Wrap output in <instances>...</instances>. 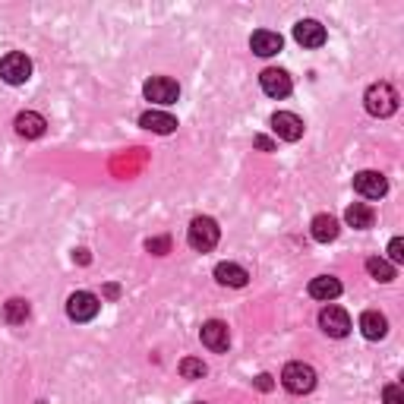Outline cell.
Returning a JSON list of instances; mask_svg holds the SVG:
<instances>
[{
  "mask_svg": "<svg viewBox=\"0 0 404 404\" xmlns=\"http://www.w3.org/2000/svg\"><path fill=\"white\" fill-rule=\"evenodd\" d=\"M389 262H391V265H401V262H404V240H401V237H395V240L389 243Z\"/></svg>",
  "mask_w": 404,
  "mask_h": 404,
  "instance_id": "d4e9b609",
  "label": "cell"
},
{
  "mask_svg": "<svg viewBox=\"0 0 404 404\" xmlns=\"http://www.w3.org/2000/svg\"><path fill=\"white\" fill-rule=\"evenodd\" d=\"M363 105L372 117H391L398 111V92L389 86V82H376V86L366 88Z\"/></svg>",
  "mask_w": 404,
  "mask_h": 404,
  "instance_id": "6da1fadb",
  "label": "cell"
},
{
  "mask_svg": "<svg viewBox=\"0 0 404 404\" xmlns=\"http://www.w3.org/2000/svg\"><path fill=\"white\" fill-rule=\"evenodd\" d=\"M360 332H363V338L379 341L389 335V319H385L382 313H376V309H366V313L360 316Z\"/></svg>",
  "mask_w": 404,
  "mask_h": 404,
  "instance_id": "2e32d148",
  "label": "cell"
},
{
  "mask_svg": "<svg viewBox=\"0 0 404 404\" xmlns=\"http://www.w3.org/2000/svg\"><path fill=\"white\" fill-rule=\"evenodd\" d=\"M259 86H262V92L269 95V98H288L290 88H294V82H290V76L284 73V69H262V76H259Z\"/></svg>",
  "mask_w": 404,
  "mask_h": 404,
  "instance_id": "ba28073f",
  "label": "cell"
},
{
  "mask_svg": "<svg viewBox=\"0 0 404 404\" xmlns=\"http://www.w3.org/2000/svg\"><path fill=\"white\" fill-rule=\"evenodd\" d=\"M309 231H313V240H319V243H332V240H338L341 227H338V218H332V215H316L313 224H309Z\"/></svg>",
  "mask_w": 404,
  "mask_h": 404,
  "instance_id": "e0dca14e",
  "label": "cell"
},
{
  "mask_svg": "<svg viewBox=\"0 0 404 404\" xmlns=\"http://www.w3.org/2000/svg\"><path fill=\"white\" fill-rule=\"evenodd\" d=\"M73 259H79V262L86 265V262H88V252H86V250H76V252H73Z\"/></svg>",
  "mask_w": 404,
  "mask_h": 404,
  "instance_id": "f1b7e54d",
  "label": "cell"
},
{
  "mask_svg": "<svg viewBox=\"0 0 404 404\" xmlns=\"http://www.w3.org/2000/svg\"><path fill=\"white\" fill-rule=\"evenodd\" d=\"M145 250L155 252V256H164V252L170 250V240H168V237H152L149 243H145Z\"/></svg>",
  "mask_w": 404,
  "mask_h": 404,
  "instance_id": "484cf974",
  "label": "cell"
},
{
  "mask_svg": "<svg viewBox=\"0 0 404 404\" xmlns=\"http://www.w3.org/2000/svg\"><path fill=\"white\" fill-rule=\"evenodd\" d=\"M142 92L152 105H174V101L180 98V86H177L174 79H168V76H152L142 86Z\"/></svg>",
  "mask_w": 404,
  "mask_h": 404,
  "instance_id": "8992f818",
  "label": "cell"
},
{
  "mask_svg": "<svg viewBox=\"0 0 404 404\" xmlns=\"http://www.w3.org/2000/svg\"><path fill=\"white\" fill-rule=\"evenodd\" d=\"M271 130H275V136L284 139V142H297V139L303 136V120L290 111H278V114H271Z\"/></svg>",
  "mask_w": 404,
  "mask_h": 404,
  "instance_id": "9c48e42d",
  "label": "cell"
},
{
  "mask_svg": "<svg viewBox=\"0 0 404 404\" xmlns=\"http://www.w3.org/2000/svg\"><path fill=\"white\" fill-rule=\"evenodd\" d=\"M196 404H206V401H196Z\"/></svg>",
  "mask_w": 404,
  "mask_h": 404,
  "instance_id": "f546056e",
  "label": "cell"
},
{
  "mask_svg": "<svg viewBox=\"0 0 404 404\" xmlns=\"http://www.w3.org/2000/svg\"><path fill=\"white\" fill-rule=\"evenodd\" d=\"M281 385L290 391V395H307V391L316 389V370L309 363L294 360V363H288L281 370Z\"/></svg>",
  "mask_w": 404,
  "mask_h": 404,
  "instance_id": "3957f363",
  "label": "cell"
},
{
  "mask_svg": "<svg viewBox=\"0 0 404 404\" xmlns=\"http://www.w3.org/2000/svg\"><path fill=\"white\" fill-rule=\"evenodd\" d=\"M4 319L10 322V325H19V322L29 319V303L22 300V297H13V300L4 303Z\"/></svg>",
  "mask_w": 404,
  "mask_h": 404,
  "instance_id": "7402d4cb",
  "label": "cell"
},
{
  "mask_svg": "<svg viewBox=\"0 0 404 404\" xmlns=\"http://www.w3.org/2000/svg\"><path fill=\"white\" fill-rule=\"evenodd\" d=\"M271 385H275V382H271L269 372H259V376H256V389L259 391H271Z\"/></svg>",
  "mask_w": 404,
  "mask_h": 404,
  "instance_id": "4316f807",
  "label": "cell"
},
{
  "mask_svg": "<svg viewBox=\"0 0 404 404\" xmlns=\"http://www.w3.org/2000/svg\"><path fill=\"white\" fill-rule=\"evenodd\" d=\"M252 145H256V149H262V152H275V142H271L269 136H256V139H252Z\"/></svg>",
  "mask_w": 404,
  "mask_h": 404,
  "instance_id": "83f0119b",
  "label": "cell"
},
{
  "mask_svg": "<svg viewBox=\"0 0 404 404\" xmlns=\"http://www.w3.org/2000/svg\"><path fill=\"white\" fill-rule=\"evenodd\" d=\"M98 309H101V300L92 294V290H76V294H69V300H67V316L73 322L95 319V316H98Z\"/></svg>",
  "mask_w": 404,
  "mask_h": 404,
  "instance_id": "5b68a950",
  "label": "cell"
},
{
  "mask_svg": "<svg viewBox=\"0 0 404 404\" xmlns=\"http://www.w3.org/2000/svg\"><path fill=\"white\" fill-rule=\"evenodd\" d=\"M281 44H284V38L278 35V32H269V29L252 32V38H250L252 54H259V57H271V54H278V50H281Z\"/></svg>",
  "mask_w": 404,
  "mask_h": 404,
  "instance_id": "5bb4252c",
  "label": "cell"
},
{
  "mask_svg": "<svg viewBox=\"0 0 404 404\" xmlns=\"http://www.w3.org/2000/svg\"><path fill=\"white\" fill-rule=\"evenodd\" d=\"M139 126H142V130H152V133L168 136V133L177 130V117H170L168 111H145L142 117H139Z\"/></svg>",
  "mask_w": 404,
  "mask_h": 404,
  "instance_id": "9a60e30c",
  "label": "cell"
},
{
  "mask_svg": "<svg viewBox=\"0 0 404 404\" xmlns=\"http://www.w3.org/2000/svg\"><path fill=\"white\" fill-rule=\"evenodd\" d=\"M215 281L224 284V288H246L250 281V271L237 262H218L215 265Z\"/></svg>",
  "mask_w": 404,
  "mask_h": 404,
  "instance_id": "4fadbf2b",
  "label": "cell"
},
{
  "mask_svg": "<svg viewBox=\"0 0 404 404\" xmlns=\"http://www.w3.org/2000/svg\"><path fill=\"white\" fill-rule=\"evenodd\" d=\"M366 271H370V278H376V281H382V284H389L391 278H395V265H391L389 259H379V256L366 259Z\"/></svg>",
  "mask_w": 404,
  "mask_h": 404,
  "instance_id": "44dd1931",
  "label": "cell"
},
{
  "mask_svg": "<svg viewBox=\"0 0 404 404\" xmlns=\"http://www.w3.org/2000/svg\"><path fill=\"white\" fill-rule=\"evenodd\" d=\"M319 325H322V332L332 335V338H344V335L351 332V316L341 307H325L319 313Z\"/></svg>",
  "mask_w": 404,
  "mask_h": 404,
  "instance_id": "30bf717a",
  "label": "cell"
},
{
  "mask_svg": "<svg viewBox=\"0 0 404 404\" xmlns=\"http://www.w3.org/2000/svg\"><path fill=\"white\" fill-rule=\"evenodd\" d=\"M341 294V281L332 275H319L309 281V297H316V300H335V297Z\"/></svg>",
  "mask_w": 404,
  "mask_h": 404,
  "instance_id": "d6986e66",
  "label": "cell"
},
{
  "mask_svg": "<svg viewBox=\"0 0 404 404\" xmlns=\"http://www.w3.org/2000/svg\"><path fill=\"white\" fill-rule=\"evenodd\" d=\"M382 398H385V404H404V389L398 382H391L382 389Z\"/></svg>",
  "mask_w": 404,
  "mask_h": 404,
  "instance_id": "cb8c5ba5",
  "label": "cell"
},
{
  "mask_svg": "<svg viewBox=\"0 0 404 404\" xmlns=\"http://www.w3.org/2000/svg\"><path fill=\"white\" fill-rule=\"evenodd\" d=\"M208 372V366L202 363L199 357H183L180 360V376L183 379H202Z\"/></svg>",
  "mask_w": 404,
  "mask_h": 404,
  "instance_id": "603a6c76",
  "label": "cell"
},
{
  "mask_svg": "<svg viewBox=\"0 0 404 404\" xmlns=\"http://www.w3.org/2000/svg\"><path fill=\"white\" fill-rule=\"evenodd\" d=\"M294 38L297 44H303V48H322L325 44V25L316 22V19H300V22L294 25Z\"/></svg>",
  "mask_w": 404,
  "mask_h": 404,
  "instance_id": "7c38bea8",
  "label": "cell"
},
{
  "mask_svg": "<svg viewBox=\"0 0 404 404\" xmlns=\"http://www.w3.org/2000/svg\"><path fill=\"white\" fill-rule=\"evenodd\" d=\"M199 338H202V344H206L208 351H215V354L227 351V344H231V332H227V325L221 319H208L206 325H202Z\"/></svg>",
  "mask_w": 404,
  "mask_h": 404,
  "instance_id": "8fae6325",
  "label": "cell"
},
{
  "mask_svg": "<svg viewBox=\"0 0 404 404\" xmlns=\"http://www.w3.org/2000/svg\"><path fill=\"white\" fill-rule=\"evenodd\" d=\"M218 237H221V227L215 218H208V215H199V218H193V224H189L187 231V240L193 250L199 252H208L218 246Z\"/></svg>",
  "mask_w": 404,
  "mask_h": 404,
  "instance_id": "7a4b0ae2",
  "label": "cell"
},
{
  "mask_svg": "<svg viewBox=\"0 0 404 404\" xmlns=\"http://www.w3.org/2000/svg\"><path fill=\"white\" fill-rule=\"evenodd\" d=\"M44 117L41 114H35V111H22L16 117V133L19 136H25V139H38V136H44Z\"/></svg>",
  "mask_w": 404,
  "mask_h": 404,
  "instance_id": "ac0fdd59",
  "label": "cell"
},
{
  "mask_svg": "<svg viewBox=\"0 0 404 404\" xmlns=\"http://www.w3.org/2000/svg\"><path fill=\"white\" fill-rule=\"evenodd\" d=\"M344 221L351 227H357V231H366V227H372V221H376V212H372L366 202H354V206H347Z\"/></svg>",
  "mask_w": 404,
  "mask_h": 404,
  "instance_id": "ffe728a7",
  "label": "cell"
},
{
  "mask_svg": "<svg viewBox=\"0 0 404 404\" xmlns=\"http://www.w3.org/2000/svg\"><path fill=\"white\" fill-rule=\"evenodd\" d=\"M354 189L363 199H382L389 193V180L379 170H360V174H354Z\"/></svg>",
  "mask_w": 404,
  "mask_h": 404,
  "instance_id": "52a82bcc",
  "label": "cell"
},
{
  "mask_svg": "<svg viewBox=\"0 0 404 404\" xmlns=\"http://www.w3.org/2000/svg\"><path fill=\"white\" fill-rule=\"evenodd\" d=\"M0 79L10 82V86H22V82L32 79V60L19 50H10V54L0 60Z\"/></svg>",
  "mask_w": 404,
  "mask_h": 404,
  "instance_id": "277c9868",
  "label": "cell"
}]
</instances>
